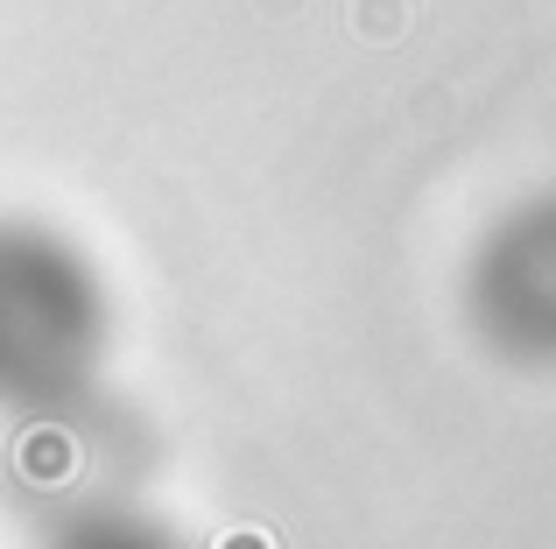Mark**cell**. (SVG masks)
<instances>
[]
</instances>
